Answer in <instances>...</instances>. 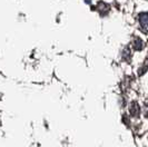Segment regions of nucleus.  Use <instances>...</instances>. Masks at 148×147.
I'll list each match as a JSON object with an SVG mask.
<instances>
[{
    "instance_id": "1",
    "label": "nucleus",
    "mask_w": 148,
    "mask_h": 147,
    "mask_svg": "<svg viewBox=\"0 0 148 147\" xmlns=\"http://www.w3.org/2000/svg\"><path fill=\"white\" fill-rule=\"evenodd\" d=\"M139 23H140L141 28L145 31H148V12H144L139 15Z\"/></svg>"
},
{
    "instance_id": "2",
    "label": "nucleus",
    "mask_w": 148,
    "mask_h": 147,
    "mask_svg": "<svg viewBox=\"0 0 148 147\" xmlns=\"http://www.w3.org/2000/svg\"><path fill=\"white\" fill-rule=\"evenodd\" d=\"M130 114H132L133 116H137V115L139 114V107L137 106L136 103H134L133 106H130Z\"/></svg>"
},
{
    "instance_id": "3",
    "label": "nucleus",
    "mask_w": 148,
    "mask_h": 147,
    "mask_svg": "<svg viewBox=\"0 0 148 147\" xmlns=\"http://www.w3.org/2000/svg\"><path fill=\"white\" fill-rule=\"evenodd\" d=\"M134 47H135L136 50H141L144 48V44H143V41H141L139 38L134 41Z\"/></svg>"
},
{
    "instance_id": "4",
    "label": "nucleus",
    "mask_w": 148,
    "mask_h": 147,
    "mask_svg": "<svg viewBox=\"0 0 148 147\" xmlns=\"http://www.w3.org/2000/svg\"><path fill=\"white\" fill-rule=\"evenodd\" d=\"M126 56H128V59L130 58V49H129V47H126L124 52H123V58L126 59Z\"/></svg>"
},
{
    "instance_id": "5",
    "label": "nucleus",
    "mask_w": 148,
    "mask_h": 147,
    "mask_svg": "<svg viewBox=\"0 0 148 147\" xmlns=\"http://www.w3.org/2000/svg\"><path fill=\"white\" fill-rule=\"evenodd\" d=\"M146 67H147V68H148V58L146 59Z\"/></svg>"
}]
</instances>
